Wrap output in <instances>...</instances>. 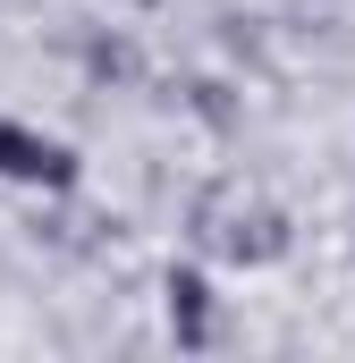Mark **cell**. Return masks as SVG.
Listing matches in <instances>:
<instances>
[{
  "label": "cell",
  "mask_w": 355,
  "mask_h": 363,
  "mask_svg": "<svg viewBox=\"0 0 355 363\" xmlns=\"http://www.w3.org/2000/svg\"><path fill=\"white\" fill-rule=\"evenodd\" d=\"M0 178H17V186H77V152L60 135H34V127H9L0 118Z\"/></svg>",
  "instance_id": "1"
},
{
  "label": "cell",
  "mask_w": 355,
  "mask_h": 363,
  "mask_svg": "<svg viewBox=\"0 0 355 363\" xmlns=\"http://www.w3.org/2000/svg\"><path fill=\"white\" fill-rule=\"evenodd\" d=\"M170 330H178V347H212V287H203V271H170Z\"/></svg>",
  "instance_id": "2"
}]
</instances>
